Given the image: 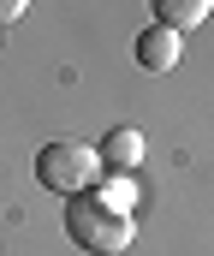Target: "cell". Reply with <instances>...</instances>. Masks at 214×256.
<instances>
[{"instance_id": "cell-1", "label": "cell", "mask_w": 214, "mask_h": 256, "mask_svg": "<svg viewBox=\"0 0 214 256\" xmlns=\"http://www.w3.org/2000/svg\"><path fill=\"white\" fill-rule=\"evenodd\" d=\"M131 208H119L107 191H83V196H66V238L77 244L83 256H119L131 244Z\"/></svg>"}, {"instance_id": "cell-5", "label": "cell", "mask_w": 214, "mask_h": 256, "mask_svg": "<svg viewBox=\"0 0 214 256\" xmlns=\"http://www.w3.org/2000/svg\"><path fill=\"white\" fill-rule=\"evenodd\" d=\"M149 12H155V24H167V30H197L203 18L214 12V0H149Z\"/></svg>"}, {"instance_id": "cell-6", "label": "cell", "mask_w": 214, "mask_h": 256, "mask_svg": "<svg viewBox=\"0 0 214 256\" xmlns=\"http://www.w3.org/2000/svg\"><path fill=\"white\" fill-rule=\"evenodd\" d=\"M30 12V0H0V24H12V18H24Z\"/></svg>"}, {"instance_id": "cell-2", "label": "cell", "mask_w": 214, "mask_h": 256, "mask_svg": "<svg viewBox=\"0 0 214 256\" xmlns=\"http://www.w3.org/2000/svg\"><path fill=\"white\" fill-rule=\"evenodd\" d=\"M107 173H101V155L83 149V143H42L36 149V185L54 196H83L95 191Z\"/></svg>"}, {"instance_id": "cell-3", "label": "cell", "mask_w": 214, "mask_h": 256, "mask_svg": "<svg viewBox=\"0 0 214 256\" xmlns=\"http://www.w3.org/2000/svg\"><path fill=\"white\" fill-rule=\"evenodd\" d=\"M131 54H137L143 72H173L179 54H185V36H179V30H167V24H149L137 42H131Z\"/></svg>"}, {"instance_id": "cell-4", "label": "cell", "mask_w": 214, "mask_h": 256, "mask_svg": "<svg viewBox=\"0 0 214 256\" xmlns=\"http://www.w3.org/2000/svg\"><path fill=\"white\" fill-rule=\"evenodd\" d=\"M101 173H137V161H143V131L137 126H113L107 137H101Z\"/></svg>"}]
</instances>
